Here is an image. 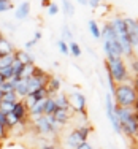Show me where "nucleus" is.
Masks as SVG:
<instances>
[{"label": "nucleus", "mask_w": 138, "mask_h": 149, "mask_svg": "<svg viewBox=\"0 0 138 149\" xmlns=\"http://www.w3.org/2000/svg\"><path fill=\"white\" fill-rule=\"evenodd\" d=\"M113 97L116 98L114 105L116 106H121V108H133V106L138 105L137 89L130 83L118 84V86H116V89H114Z\"/></svg>", "instance_id": "f257e3e1"}, {"label": "nucleus", "mask_w": 138, "mask_h": 149, "mask_svg": "<svg viewBox=\"0 0 138 149\" xmlns=\"http://www.w3.org/2000/svg\"><path fill=\"white\" fill-rule=\"evenodd\" d=\"M105 68H107V74L111 78V81L114 84L129 83V70H127L122 57L107 59V62H105Z\"/></svg>", "instance_id": "f03ea898"}, {"label": "nucleus", "mask_w": 138, "mask_h": 149, "mask_svg": "<svg viewBox=\"0 0 138 149\" xmlns=\"http://www.w3.org/2000/svg\"><path fill=\"white\" fill-rule=\"evenodd\" d=\"M109 26L114 30L116 38H118L119 45H121V48H122L124 56L133 57V48L129 41V33H127V27H125V22H124V17H114V19L109 22Z\"/></svg>", "instance_id": "7ed1b4c3"}, {"label": "nucleus", "mask_w": 138, "mask_h": 149, "mask_svg": "<svg viewBox=\"0 0 138 149\" xmlns=\"http://www.w3.org/2000/svg\"><path fill=\"white\" fill-rule=\"evenodd\" d=\"M91 133V127L89 125H83V127H78V129L72 130V132L68 133V136H67V144H68L70 148H78L81 143H84V141H87V136H89Z\"/></svg>", "instance_id": "20e7f679"}, {"label": "nucleus", "mask_w": 138, "mask_h": 149, "mask_svg": "<svg viewBox=\"0 0 138 149\" xmlns=\"http://www.w3.org/2000/svg\"><path fill=\"white\" fill-rule=\"evenodd\" d=\"M33 124H35V129H37L38 133H43V135L57 133V127L59 125L54 122L52 116H41V118L35 119Z\"/></svg>", "instance_id": "39448f33"}, {"label": "nucleus", "mask_w": 138, "mask_h": 149, "mask_svg": "<svg viewBox=\"0 0 138 149\" xmlns=\"http://www.w3.org/2000/svg\"><path fill=\"white\" fill-rule=\"evenodd\" d=\"M105 114H107L108 120L111 122V127L114 129L116 133H121V124H119L118 118H116L114 113V100H113V95L107 94L105 95Z\"/></svg>", "instance_id": "423d86ee"}, {"label": "nucleus", "mask_w": 138, "mask_h": 149, "mask_svg": "<svg viewBox=\"0 0 138 149\" xmlns=\"http://www.w3.org/2000/svg\"><path fill=\"white\" fill-rule=\"evenodd\" d=\"M124 22H125L129 41L132 45V48H138V21L133 19V17H124Z\"/></svg>", "instance_id": "0eeeda50"}, {"label": "nucleus", "mask_w": 138, "mask_h": 149, "mask_svg": "<svg viewBox=\"0 0 138 149\" xmlns=\"http://www.w3.org/2000/svg\"><path fill=\"white\" fill-rule=\"evenodd\" d=\"M68 103H70V109L76 113H81L83 114L86 111V97H84L81 92H73V94L68 95Z\"/></svg>", "instance_id": "6e6552de"}, {"label": "nucleus", "mask_w": 138, "mask_h": 149, "mask_svg": "<svg viewBox=\"0 0 138 149\" xmlns=\"http://www.w3.org/2000/svg\"><path fill=\"white\" fill-rule=\"evenodd\" d=\"M121 133H125L127 136H133L138 133V114L121 124Z\"/></svg>", "instance_id": "1a4fd4ad"}, {"label": "nucleus", "mask_w": 138, "mask_h": 149, "mask_svg": "<svg viewBox=\"0 0 138 149\" xmlns=\"http://www.w3.org/2000/svg\"><path fill=\"white\" fill-rule=\"evenodd\" d=\"M11 114L17 119V122H19V124L22 122V120L27 118V114H29V108H27L26 100H19V102H17V103L15 105V108H13Z\"/></svg>", "instance_id": "9d476101"}, {"label": "nucleus", "mask_w": 138, "mask_h": 149, "mask_svg": "<svg viewBox=\"0 0 138 149\" xmlns=\"http://www.w3.org/2000/svg\"><path fill=\"white\" fill-rule=\"evenodd\" d=\"M70 116H72V109H59L57 108V111L52 114V119H54V122L61 127V125H65V124L68 122Z\"/></svg>", "instance_id": "9b49d317"}, {"label": "nucleus", "mask_w": 138, "mask_h": 149, "mask_svg": "<svg viewBox=\"0 0 138 149\" xmlns=\"http://www.w3.org/2000/svg\"><path fill=\"white\" fill-rule=\"evenodd\" d=\"M29 15H30V3L21 2L19 5L16 6V10H15V17L17 21H24V19H27Z\"/></svg>", "instance_id": "f8f14e48"}, {"label": "nucleus", "mask_w": 138, "mask_h": 149, "mask_svg": "<svg viewBox=\"0 0 138 149\" xmlns=\"http://www.w3.org/2000/svg\"><path fill=\"white\" fill-rule=\"evenodd\" d=\"M15 59L17 62H21L22 65H30V63H33V57H32L29 54V51H26V49L15 51Z\"/></svg>", "instance_id": "ddd939ff"}, {"label": "nucleus", "mask_w": 138, "mask_h": 149, "mask_svg": "<svg viewBox=\"0 0 138 149\" xmlns=\"http://www.w3.org/2000/svg\"><path fill=\"white\" fill-rule=\"evenodd\" d=\"M46 89H48L49 97H54V95H57V92L61 91V81H59V78H56V76H51V78H49Z\"/></svg>", "instance_id": "4468645a"}, {"label": "nucleus", "mask_w": 138, "mask_h": 149, "mask_svg": "<svg viewBox=\"0 0 138 149\" xmlns=\"http://www.w3.org/2000/svg\"><path fill=\"white\" fill-rule=\"evenodd\" d=\"M57 111V105H56L54 98L49 97L45 100V109H43V116H52L54 113Z\"/></svg>", "instance_id": "2eb2a0df"}, {"label": "nucleus", "mask_w": 138, "mask_h": 149, "mask_svg": "<svg viewBox=\"0 0 138 149\" xmlns=\"http://www.w3.org/2000/svg\"><path fill=\"white\" fill-rule=\"evenodd\" d=\"M100 30H102V37H100V38H103V41L116 40V33H114V30H113V27L109 26V22L105 24L103 29H100Z\"/></svg>", "instance_id": "dca6fc26"}, {"label": "nucleus", "mask_w": 138, "mask_h": 149, "mask_svg": "<svg viewBox=\"0 0 138 149\" xmlns=\"http://www.w3.org/2000/svg\"><path fill=\"white\" fill-rule=\"evenodd\" d=\"M52 98H54V102H56V105H57L59 109H70V103H68V97H67V95L57 94Z\"/></svg>", "instance_id": "f3484780"}, {"label": "nucleus", "mask_w": 138, "mask_h": 149, "mask_svg": "<svg viewBox=\"0 0 138 149\" xmlns=\"http://www.w3.org/2000/svg\"><path fill=\"white\" fill-rule=\"evenodd\" d=\"M87 27H89V32H91L92 38H95V40H100V37H102V30H100L98 24L95 22L94 19H91L89 22H87Z\"/></svg>", "instance_id": "a211bd4d"}, {"label": "nucleus", "mask_w": 138, "mask_h": 149, "mask_svg": "<svg viewBox=\"0 0 138 149\" xmlns=\"http://www.w3.org/2000/svg\"><path fill=\"white\" fill-rule=\"evenodd\" d=\"M15 62V52L6 56H0V68H6V67H11Z\"/></svg>", "instance_id": "6ab92c4d"}, {"label": "nucleus", "mask_w": 138, "mask_h": 149, "mask_svg": "<svg viewBox=\"0 0 138 149\" xmlns=\"http://www.w3.org/2000/svg\"><path fill=\"white\" fill-rule=\"evenodd\" d=\"M0 102H6V103H11V105H16L19 102V97L16 95V92H8V94H3L2 95V100Z\"/></svg>", "instance_id": "aec40b11"}, {"label": "nucleus", "mask_w": 138, "mask_h": 149, "mask_svg": "<svg viewBox=\"0 0 138 149\" xmlns=\"http://www.w3.org/2000/svg\"><path fill=\"white\" fill-rule=\"evenodd\" d=\"M62 11L65 16H73L75 15V3L73 2H63L62 3Z\"/></svg>", "instance_id": "412c9836"}, {"label": "nucleus", "mask_w": 138, "mask_h": 149, "mask_svg": "<svg viewBox=\"0 0 138 149\" xmlns=\"http://www.w3.org/2000/svg\"><path fill=\"white\" fill-rule=\"evenodd\" d=\"M72 38H73V33H72V30H70V27L67 26V24H65V26H62V38H61V40L65 41V43H67V41L72 43V41H73Z\"/></svg>", "instance_id": "4be33fe9"}, {"label": "nucleus", "mask_w": 138, "mask_h": 149, "mask_svg": "<svg viewBox=\"0 0 138 149\" xmlns=\"http://www.w3.org/2000/svg\"><path fill=\"white\" fill-rule=\"evenodd\" d=\"M68 49H70V54H72L73 57H79V56H81V46L78 45L76 41L68 43Z\"/></svg>", "instance_id": "5701e85b"}, {"label": "nucleus", "mask_w": 138, "mask_h": 149, "mask_svg": "<svg viewBox=\"0 0 138 149\" xmlns=\"http://www.w3.org/2000/svg\"><path fill=\"white\" fill-rule=\"evenodd\" d=\"M0 91H2V95L8 94V92H15V84H13V81H5V83L0 86Z\"/></svg>", "instance_id": "b1692460"}, {"label": "nucleus", "mask_w": 138, "mask_h": 149, "mask_svg": "<svg viewBox=\"0 0 138 149\" xmlns=\"http://www.w3.org/2000/svg\"><path fill=\"white\" fill-rule=\"evenodd\" d=\"M57 46H59V51H61V54H70V49H68V43H65V41L59 40L57 41Z\"/></svg>", "instance_id": "393cba45"}, {"label": "nucleus", "mask_w": 138, "mask_h": 149, "mask_svg": "<svg viewBox=\"0 0 138 149\" xmlns=\"http://www.w3.org/2000/svg\"><path fill=\"white\" fill-rule=\"evenodd\" d=\"M59 10L61 8H59L57 3H48V15L49 16H56L59 13Z\"/></svg>", "instance_id": "a878e982"}, {"label": "nucleus", "mask_w": 138, "mask_h": 149, "mask_svg": "<svg viewBox=\"0 0 138 149\" xmlns=\"http://www.w3.org/2000/svg\"><path fill=\"white\" fill-rule=\"evenodd\" d=\"M11 6H13L11 2H8V0H0V15L5 13V11H8Z\"/></svg>", "instance_id": "bb28decb"}, {"label": "nucleus", "mask_w": 138, "mask_h": 149, "mask_svg": "<svg viewBox=\"0 0 138 149\" xmlns=\"http://www.w3.org/2000/svg\"><path fill=\"white\" fill-rule=\"evenodd\" d=\"M130 70H132V73H135L138 76V59L137 57L130 59Z\"/></svg>", "instance_id": "cd10ccee"}, {"label": "nucleus", "mask_w": 138, "mask_h": 149, "mask_svg": "<svg viewBox=\"0 0 138 149\" xmlns=\"http://www.w3.org/2000/svg\"><path fill=\"white\" fill-rule=\"evenodd\" d=\"M75 149H94V146H92L91 143H87V141H84V143H81L78 148H75Z\"/></svg>", "instance_id": "c85d7f7f"}, {"label": "nucleus", "mask_w": 138, "mask_h": 149, "mask_svg": "<svg viewBox=\"0 0 138 149\" xmlns=\"http://www.w3.org/2000/svg\"><path fill=\"white\" fill-rule=\"evenodd\" d=\"M35 45H37V41H35V40H29V41H26V45H24V48H26V51H29V49H32Z\"/></svg>", "instance_id": "c756f323"}, {"label": "nucleus", "mask_w": 138, "mask_h": 149, "mask_svg": "<svg viewBox=\"0 0 138 149\" xmlns=\"http://www.w3.org/2000/svg\"><path fill=\"white\" fill-rule=\"evenodd\" d=\"M32 40H35V41L38 43V40H41V30H37V32H35V33H33V38H32Z\"/></svg>", "instance_id": "7c9ffc66"}, {"label": "nucleus", "mask_w": 138, "mask_h": 149, "mask_svg": "<svg viewBox=\"0 0 138 149\" xmlns=\"http://www.w3.org/2000/svg\"><path fill=\"white\" fill-rule=\"evenodd\" d=\"M2 149H26V148H21L17 144H10V146H3Z\"/></svg>", "instance_id": "2f4dec72"}, {"label": "nucleus", "mask_w": 138, "mask_h": 149, "mask_svg": "<svg viewBox=\"0 0 138 149\" xmlns=\"http://www.w3.org/2000/svg\"><path fill=\"white\" fill-rule=\"evenodd\" d=\"M40 149H56V146H54V144H48V146H43Z\"/></svg>", "instance_id": "473e14b6"}, {"label": "nucleus", "mask_w": 138, "mask_h": 149, "mask_svg": "<svg viewBox=\"0 0 138 149\" xmlns=\"http://www.w3.org/2000/svg\"><path fill=\"white\" fill-rule=\"evenodd\" d=\"M3 83H5V79H3V78H2V76H0V86H2V84H3Z\"/></svg>", "instance_id": "72a5a7b5"}, {"label": "nucleus", "mask_w": 138, "mask_h": 149, "mask_svg": "<svg viewBox=\"0 0 138 149\" xmlns=\"http://www.w3.org/2000/svg\"><path fill=\"white\" fill-rule=\"evenodd\" d=\"M0 100H2V91H0Z\"/></svg>", "instance_id": "f704fd0d"}, {"label": "nucleus", "mask_w": 138, "mask_h": 149, "mask_svg": "<svg viewBox=\"0 0 138 149\" xmlns=\"http://www.w3.org/2000/svg\"><path fill=\"white\" fill-rule=\"evenodd\" d=\"M0 144H2V140H0Z\"/></svg>", "instance_id": "c9c22d12"}, {"label": "nucleus", "mask_w": 138, "mask_h": 149, "mask_svg": "<svg viewBox=\"0 0 138 149\" xmlns=\"http://www.w3.org/2000/svg\"><path fill=\"white\" fill-rule=\"evenodd\" d=\"M0 38H2V33H0Z\"/></svg>", "instance_id": "e433bc0d"}]
</instances>
